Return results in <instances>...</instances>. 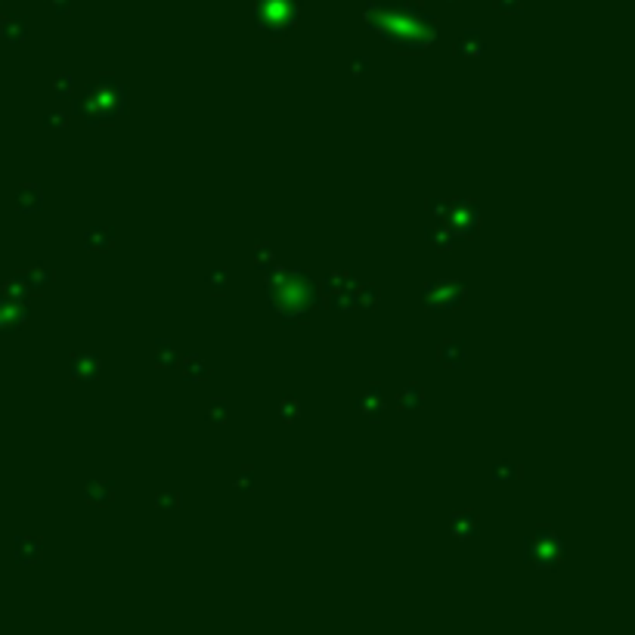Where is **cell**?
<instances>
[{"mask_svg": "<svg viewBox=\"0 0 635 635\" xmlns=\"http://www.w3.org/2000/svg\"><path fill=\"white\" fill-rule=\"evenodd\" d=\"M87 112V121H109L115 112L124 106V90L121 84H115L112 78H99L97 87L90 90V99L81 103Z\"/></svg>", "mask_w": 635, "mask_h": 635, "instance_id": "cell-1", "label": "cell"}, {"mask_svg": "<svg viewBox=\"0 0 635 635\" xmlns=\"http://www.w3.org/2000/svg\"><path fill=\"white\" fill-rule=\"evenodd\" d=\"M527 552H530V558H533V564H545V567H552L555 561L561 558V539L555 536L552 530H539V533H533L530 536V543H527Z\"/></svg>", "mask_w": 635, "mask_h": 635, "instance_id": "cell-2", "label": "cell"}, {"mask_svg": "<svg viewBox=\"0 0 635 635\" xmlns=\"http://www.w3.org/2000/svg\"><path fill=\"white\" fill-rule=\"evenodd\" d=\"M99 357H93V353H78L75 359H71V378H78V381H90V378H97L99 375Z\"/></svg>", "mask_w": 635, "mask_h": 635, "instance_id": "cell-3", "label": "cell"}, {"mask_svg": "<svg viewBox=\"0 0 635 635\" xmlns=\"http://www.w3.org/2000/svg\"><path fill=\"white\" fill-rule=\"evenodd\" d=\"M84 245H87L90 251H106L112 245V229L109 227H93L84 233Z\"/></svg>", "mask_w": 635, "mask_h": 635, "instance_id": "cell-4", "label": "cell"}, {"mask_svg": "<svg viewBox=\"0 0 635 635\" xmlns=\"http://www.w3.org/2000/svg\"><path fill=\"white\" fill-rule=\"evenodd\" d=\"M474 527H478L474 511H462V515L452 518V533H456V539H468L474 533Z\"/></svg>", "mask_w": 635, "mask_h": 635, "instance_id": "cell-5", "label": "cell"}, {"mask_svg": "<svg viewBox=\"0 0 635 635\" xmlns=\"http://www.w3.org/2000/svg\"><path fill=\"white\" fill-rule=\"evenodd\" d=\"M381 400H385V394H381V387H378V385H372L369 391H366V394H363V397H359V400H357V406L363 409V413H369V415L375 418V413H378V409H381Z\"/></svg>", "mask_w": 635, "mask_h": 635, "instance_id": "cell-6", "label": "cell"}, {"mask_svg": "<svg viewBox=\"0 0 635 635\" xmlns=\"http://www.w3.org/2000/svg\"><path fill=\"white\" fill-rule=\"evenodd\" d=\"M440 359H443V366H450V369H456V366L465 363V348H462L459 341L452 344H443L440 348Z\"/></svg>", "mask_w": 635, "mask_h": 635, "instance_id": "cell-7", "label": "cell"}, {"mask_svg": "<svg viewBox=\"0 0 635 635\" xmlns=\"http://www.w3.org/2000/svg\"><path fill=\"white\" fill-rule=\"evenodd\" d=\"M480 50H483V44H480V34L478 31H468L465 38H459V44H456V53L459 56H480Z\"/></svg>", "mask_w": 635, "mask_h": 635, "instance_id": "cell-8", "label": "cell"}, {"mask_svg": "<svg viewBox=\"0 0 635 635\" xmlns=\"http://www.w3.org/2000/svg\"><path fill=\"white\" fill-rule=\"evenodd\" d=\"M84 496H87V502H93V505H106V502L112 499V483H106V480L90 483Z\"/></svg>", "mask_w": 635, "mask_h": 635, "instance_id": "cell-9", "label": "cell"}, {"mask_svg": "<svg viewBox=\"0 0 635 635\" xmlns=\"http://www.w3.org/2000/svg\"><path fill=\"white\" fill-rule=\"evenodd\" d=\"M183 375H186V378H192V381H201L208 375V363L201 357H186L183 359Z\"/></svg>", "mask_w": 635, "mask_h": 635, "instance_id": "cell-10", "label": "cell"}, {"mask_svg": "<svg viewBox=\"0 0 635 635\" xmlns=\"http://www.w3.org/2000/svg\"><path fill=\"white\" fill-rule=\"evenodd\" d=\"M155 366H177V350L171 341H158L155 344Z\"/></svg>", "mask_w": 635, "mask_h": 635, "instance_id": "cell-11", "label": "cell"}, {"mask_svg": "<svg viewBox=\"0 0 635 635\" xmlns=\"http://www.w3.org/2000/svg\"><path fill=\"white\" fill-rule=\"evenodd\" d=\"M41 201H44V196H41L38 186H22V196H19V208L31 211V208H41Z\"/></svg>", "mask_w": 635, "mask_h": 635, "instance_id": "cell-12", "label": "cell"}, {"mask_svg": "<svg viewBox=\"0 0 635 635\" xmlns=\"http://www.w3.org/2000/svg\"><path fill=\"white\" fill-rule=\"evenodd\" d=\"M422 387L418 385H409V387H403V394H400V406L403 409H413V406H422Z\"/></svg>", "mask_w": 635, "mask_h": 635, "instance_id": "cell-13", "label": "cell"}, {"mask_svg": "<svg viewBox=\"0 0 635 635\" xmlns=\"http://www.w3.org/2000/svg\"><path fill=\"white\" fill-rule=\"evenodd\" d=\"M357 301L363 307H375V301H378V288H375V285H357Z\"/></svg>", "mask_w": 635, "mask_h": 635, "instance_id": "cell-14", "label": "cell"}, {"mask_svg": "<svg viewBox=\"0 0 635 635\" xmlns=\"http://www.w3.org/2000/svg\"><path fill=\"white\" fill-rule=\"evenodd\" d=\"M208 285H211V292H217V294H227V273H223V270H214V273H208Z\"/></svg>", "mask_w": 635, "mask_h": 635, "instance_id": "cell-15", "label": "cell"}, {"mask_svg": "<svg viewBox=\"0 0 635 635\" xmlns=\"http://www.w3.org/2000/svg\"><path fill=\"white\" fill-rule=\"evenodd\" d=\"M223 409H227V400H211L208 403V418H211V422H227V413H223Z\"/></svg>", "mask_w": 635, "mask_h": 635, "instance_id": "cell-16", "label": "cell"}, {"mask_svg": "<svg viewBox=\"0 0 635 635\" xmlns=\"http://www.w3.org/2000/svg\"><path fill=\"white\" fill-rule=\"evenodd\" d=\"M71 87H75V78H71V75H56V81H53L56 97H69Z\"/></svg>", "mask_w": 635, "mask_h": 635, "instance_id": "cell-17", "label": "cell"}, {"mask_svg": "<svg viewBox=\"0 0 635 635\" xmlns=\"http://www.w3.org/2000/svg\"><path fill=\"white\" fill-rule=\"evenodd\" d=\"M283 418L285 422H298V415H301V406H298V400H283Z\"/></svg>", "mask_w": 635, "mask_h": 635, "instance_id": "cell-18", "label": "cell"}, {"mask_svg": "<svg viewBox=\"0 0 635 635\" xmlns=\"http://www.w3.org/2000/svg\"><path fill=\"white\" fill-rule=\"evenodd\" d=\"M19 552H22L25 564H34V561H38V558H41V545H38V543H25L22 548H19Z\"/></svg>", "mask_w": 635, "mask_h": 635, "instance_id": "cell-19", "label": "cell"}, {"mask_svg": "<svg viewBox=\"0 0 635 635\" xmlns=\"http://www.w3.org/2000/svg\"><path fill=\"white\" fill-rule=\"evenodd\" d=\"M518 474H521V471H518V468H511L508 462H502V465H496L493 478H496V480H505V478H518Z\"/></svg>", "mask_w": 635, "mask_h": 635, "instance_id": "cell-20", "label": "cell"}, {"mask_svg": "<svg viewBox=\"0 0 635 635\" xmlns=\"http://www.w3.org/2000/svg\"><path fill=\"white\" fill-rule=\"evenodd\" d=\"M255 257H257V266H270L273 251L270 248H255Z\"/></svg>", "mask_w": 635, "mask_h": 635, "instance_id": "cell-21", "label": "cell"}, {"mask_svg": "<svg viewBox=\"0 0 635 635\" xmlns=\"http://www.w3.org/2000/svg\"><path fill=\"white\" fill-rule=\"evenodd\" d=\"M47 124H50V127H62V124H69V115H62V112H53V115H50V118H47Z\"/></svg>", "mask_w": 635, "mask_h": 635, "instance_id": "cell-22", "label": "cell"}, {"mask_svg": "<svg viewBox=\"0 0 635 635\" xmlns=\"http://www.w3.org/2000/svg\"><path fill=\"white\" fill-rule=\"evenodd\" d=\"M155 505H180V496H171V493H162V496H155Z\"/></svg>", "mask_w": 635, "mask_h": 635, "instance_id": "cell-23", "label": "cell"}, {"mask_svg": "<svg viewBox=\"0 0 635 635\" xmlns=\"http://www.w3.org/2000/svg\"><path fill=\"white\" fill-rule=\"evenodd\" d=\"M236 483H239L242 490H251V483H255V474H251V471H242V474H239V480H236Z\"/></svg>", "mask_w": 635, "mask_h": 635, "instance_id": "cell-24", "label": "cell"}]
</instances>
